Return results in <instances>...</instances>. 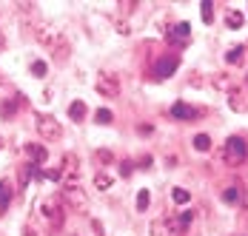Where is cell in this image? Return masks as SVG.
I'll return each mask as SVG.
<instances>
[{
	"label": "cell",
	"instance_id": "6da1fadb",
	"mask_svg": "<svg viewBox=\"0 0 248 236\" xmlns=\"http://www.w3.org/2000/svg\"><path fill=\"white\" fill-rule=\"evenodd\" d=\"M60 202H63V208H72V211H77V213L89 211V196H86V191L80 188L77 182H72V185H63Z\"/></svg>",
	"mask_w": 248,
	"mask_h": 236
},
{
	"label": "cell",
	"instance_id": "7a4b0ae2",
	"mask_svg": "<svg viewBox=\"0 0 248 236\" xmlns=\"http://www.w3.org/2000/svg\"><path fill=\"white\" fill-rule=\"evenodd\" d=\"M94 88H97V94L106 97V100H117V97H120V80H117L111 71H97Z\"/></svg>",
	"mask_w": 248,
	"mask_h": 236
},
{
	"label": "cell",
	"instance_id": "3957f363",
	"mask_svg": "<svg viewBox=\"0 0 248 236\" xmlns=\"http://www.w3.org/2000/svg\"><path fill=\"white\" fill-rule=\"evenodd\" d=\"M34 128H37V134H40L46 142H57L60 137H63V128H60V122L51 117V114H40V117L34 119Z\"/></svg>",
	"mask_w": 248,
	"mask_h": 236
},
{
	"label": "cell",
	"instance_id": "277c9868",
	"mask_svg": "<svg viewBox=\"0 0 248 236\" xmlns=\"http://www.w3.org/2000/svg\"><path fill=\"white\" fill-rule=\"evenodd\" d=\"M43 216L49 219V225L57 231V228H63V222H66V208H63V202H60V196H51L43 202Z\"/></svg>",
	"mask_w": 248,
	"mask_h": 236
},
{
	"label": "cell",
	"instance_id": "5b68a950",
	"mask_svg": "<svg viewBox=\"0 0 248 236\" xmlns=\"http://www.w3.org/2000/svg\"><path fill=\"white\" fill-rule=\"evenodd\" d=\"M37 37H40L43 46H49L51 51H54L57 60H66V40H63V34H57L54 29H40Z\"/></svg>",
	"mask_w": 248,
	"mask_h": 236
},
{
	"label": "cell",
	"instance_id": "8992f818",
	"mask_svg": "<svg viewBox=\"0 0 248 236\" xmlns=\"http://www.w3.org/2000/svg\"><path fill=\"white\" fill-rule=\"evenodd\" d=\"M225 154H228V162H234V165H240V162H246V140H240V137H228V145H225Z\"/></svg>",
	"mask_w": 248,
	"mask_h": 236
},
{
	"label": "cell",
	"instance_id": "52a82bcc",
	"mask_svg": "<svg viewBox=\"0 0 248 236\" xmlns=\"http://www.w3.org/2000/svg\"><path fill=\"white\" fill-rule=\"evenodd\" d=\"M225 94H228V105H231V111H248V100L243 97V91H240L234 83L225 88Z\"/></svg>",
	"mask_w": 248,
	"mask_h": 236
},
{
	"label": "cell",
	"instance_id": "ba28073f",
	"mask_svg": "<svg viewBox=\"0 0 248 236\" xmlns=\"http://www.w3.org/2000/svg\"><path fill=\"white\" fill-rule=\"evenodd\" d=\"M171 117H177V119H186V122H191V119L197 117V111H194L191 105H186V103H174V105H171Z\"/></svg>",
	"mask_w": 248,
	"mask_h": 236
},
{
	"label": "cell",
	"instance_id": "9c48e42d",
	"mask_svg": "<svg viewBox=\"0 0 248 236\" xmlns=\"http://www.w3.org/2000/svg\"><path fill=\"white\" fill-rule=\"evenodd\" d=\"M188 37H191V26L188 23H177L171 31H169V40H174V43H183V40H188Z\"/></svg>",
	"mask_w": 248,
	"mask_h": 236
},
{
	"label": "cell",
	"instance_id": "30bf717a",
	"mask_svg": "<svg viewBox=\"0 0 248 236\" xmlns=\"http://www.w3.org/2000/svg\"><path fill=\"white\" fill-rule=\"evenodd\" d=\"M26 154L31 157V165H40V162H46V157H49V154H46V148H43V145H34V142H31V145H26Z\"/></svg>",
	"mask_w": 248,
	"mask_h": 236
},
{
	"label": "cell",
	"instance_id": "8fae6325",
	"mask_svg": "<svg viewBox=\"0 0 248 236\" xmlns=\"http://www.w3.org/2000/svg\"><path fill=\"white\" fill-rule=\"evenodd\" d=\"M174 71H177V57H163L160 66H157V74L160 77H171Z\"/></svg>",
	"mask_w": 248,
	"mask_h": 236
},
{
	"label": "cell",
	"instance_id": "7c38bea8",
	"mask_svg": "<svg viewBox=\"0 0 248 236\" xmlns=\"http://www.w3.org/2000/svg\"><path fill=\"white\" fill-rule=\"evenodd\" d=\"M69 117L75 119V122H83V119H86V103H83V100H75V103L69 105Z\"/></svg>",
	"mask_w": 248,
	"mask_h": 236
},
{
	"label": "cell",
	"instance_id": "4fadbf2b",
	"mask_svg": "<svg viewBox=\"0 0 248 236\" xmlns=\"http://www.w3.org/2000/svg\"><path fill=\"white\" fill-rule=\"evenodd\" d=\"M169 231H171L169 219H154L151 222V236H169Z\"/></svg>",
	"mask_w": 248,
	"mask_h": 236
},
{
	"label": "cell",
	"instance_id": "5bb4252c",
	"mask_svg": "<svg viewBox=\"0 0 248 236\" xmlns=\"http://www.w3.org/2000/svg\"><path fill=\"white\" fill-rule=\"evenodd\" d=\"M9 202H12V185L9 182H0V213H6Z\"/></svg>",
	"mask_w": 248,
	"mask_h": 236
},
{
	"label": "cell",
	"instance_id": "9a60e30c",
	"mask_svg": "<svg viewBox=\"0 0 248 236\" xmlns=\"http://www.w3.org/2000/svg\"><path fill=\"white\" fill-rule=\"evenodd\" d=\"M243 51H246L243 46H234V48H228V51H225V60H228L231 66H240V63H243Z\"/></svg>",
	"mask_w": 248,
	"mask_h": 236
},
{
	"label": "cell",
	"instance_id": "2e32d148",
	"mask_svg": "<svg viewBox=\"0 0 248 236\" xmlns=\"http://www.w3.org/2000/svg\"><path fill=\"white\" fill-rule=\"evenodd\" d=\"M200 15H202L205 23H211V20H214V3H211V0H202V3H200Z\"/></svg>",
	"mask_w": 248,
	"mask_h": 236
},
{
	"label": "cell",
	"instance_id": "e0dca14e",
	"mask_svg": "<svg viewBox=\"0 0 248 236\" xmlns=\"http://www.w3.org/2000/svg\"><path fill=\"white\" fill-rule=\"evenodd\" d=\"M194 148L197 151H211V137L208 134H197L194 137Z\"/></svg>",
	"mask_w": 248,
	"mask_h": 236
},
{
	"label": "cell",
	"instance_id": "ac0fdd59",
	"mask_svg": "<svg viewBox=\"0 0 248 236\" xmlns=\"http://www.w3.org/2000/svg\"><path fill=\"white\" fill-rule=\"evenodd\" d=\"M225 26H228V29H240V26H243V15H240V12H228V15H225Z\"/></svg>",
	"mask_w": 248,
	"mask_h": 236
},
{
	"label": "cell",
	"instance_id": "d6986e66",
	"mask_svg": "<svg viewBox=\"0 0 248 236\" xmlns=\"http://www.w3.org/2000/svg\"><path fill=\"white\" fill-rule=\"evenodd\" d=\"M111 182H114V179H111L108 174H97V177H94V185H97V191H108V188H111Z\"/></svg>",
	"mask_w": 248,
	"mask_h": 236
},
{
	"label": "cell",
	"instance_id": "ffe728a7",
	"mask_svg": "<svg viewBox=\"0 0 248 236\" xmlns=\"http://www.w3.org/2000/svg\"><path fill=\"white\" fill-rule=\"evenodd\" d=\"M149 202H151V193L146 188L137 193V211H149Z\"/></svg>",
	"mask_w": 248,
	"mask_h": 236
},
{
	"label": "cell",
	"instance_id": "44dd1931",
	"mask_svg": "<svg viewBox=\"0 0 248 236\" xmlns=\"http://www.w3.org/2000/svg\"><path fill=\"white\" fill-rule=\"evenodd\" d=\"M171 199L177 202V205H186V202L191 199V193H188V191H183V188H174L171 191Z\"/></svg>",
	"mask_w": 248,
	"mask_h": 236
},
{
	"label": "cell",
	"instance_id": "7402d4cb",
	"mask_svg": "<svg viewBox=\"0 0 248 236\" xmlns=\"http://www.w3.org/2000/svg\"><path fill=\"white\" fill-rule=\"evenodd\" d=\"M46 71H49V66H46L43 60H34V63H31V74H34V77H46Z\"/></svg>",
	"mask_w": 248,
	"mask_h": 236
},
{
	"label": "cell",
	"instance_id": "603a6c76",
	"mask_svg": "<svg viewBox=\"0 0 248 236\" xmlns=\"http://www.w3.org/2000/svg\"><path fill=\"white\" fill-rule=\"evenodd\" d=\"M94 119H97L100 125H108V122H111V111H108V108H100L97 114H94Z\"/></svg>",
	"mask_w": 248,
	"mask_h": 236
},
{
	"label": "cell",
	"instance_id": "cb8c5ba5",
	"mask_svg": "<svg viewBox=\"0 0 248 236\" xmlns=\"http://www.w3.org/2000/svg\"><path fill=\"white\" fill-rule=\"evenodd\" d=\"M223 199H225V202H237V199H240V191H237V188H228L223 193Z\"/></svg>",
	"mask_w": 248,
	"mask_h": 236
},
{
	"label": "cell",
	"instance_id": "d4e9b609",
	"mask_svg": "<svg viewBox=\"0 0 248 236\" xmlns=\"http://www.w3.org/2000/svg\"><path fill=\"white\" fill-rule=\"evenodd\" d=\"M131 171H134L131 162H120V174H123V177H131Z\"/></svg>",
	"mask_w": 248,
	"mask_h": 236
},
{
	"label": "cell",
	"instance_id": "484cf974",
	"mask_svg": "<svg viewBox=\"0 0 248 236\" xmlns=\"http://www.w3.org/2000/svg\"><path fill=\"white\" fill-rule=\"evenodd\" d=\"M169 236H186V234H183L180 228H171V231H169Z\"/></svg>",
	"mask_w": 248,
	"mask_h": 236
},
{
	"label": "cell",
	"instance_id": "4316f807",
	"mask_svg": "<svg viewBox=\"0 0 248 236\" xmlns=\"http://www.w3.org/2000/svg\"><path fill=\"white\" fill-rule=\"evenodd\" d=\"M3 48H6V40H3V34H0V51H3Z\"/></svg>",
	"mask_w": 248,
	"mask_h": 236
},
{
	"label": "cell",
	"instance_id": "83f0119b",
	"mask_svg": "<svg viewBox=\"0 0 248 236\" xmlns=\"http://www.w3.org/2000/svg\"><path fill=\"white\" fill-rule=\"evenodd\" d=\"M0 145H3V142H0Z\"/></svg>",
	"mask_w": 248,
	"mask_h": 236
}]
</instances>
